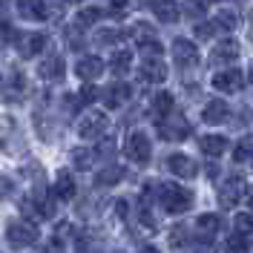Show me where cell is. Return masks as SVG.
I'll return each instance as SVG.
<instances>
[{"label": "cell", "mask_w": 253, "mask_h": 253, "mask_svg": "<svg viewBox=\"0 0 253 253\" xmlns=\"http://www.w3.org/2000/svg\"><path fill=\"white\" fill-rule=\"evenodd\" d=\"M158 202L161 207L170 213V216H178V213H187L190 205H193V193L178 184H161L158 187Z\"/></svg>", "instance_id": "cell-1"}, {"label": "cell", "mask_w": 253, "mask_h": 253, "mask_svg": "<svg viewBox=\"0 0 253 253\" xmlns=\"http://www.w3.org/2000/svg\"><path fill=\"white\" fill-rule=\"evenodd\" d=\"M0 150L17 156V153H26V141H23V132L12 115H0Z\"/></svg>", "instance_id": "cell-2"}, {"label": "cell", "mask_w": 253, "mask_h": 253, "mask_svg": "<svg viewBox=\"0 0 253 253\" xmlns=\"http://www.w3.org/2000/svg\"><path fill=\"white\" fill-rule=\"evenodd\" d=\"M6 236H9V245L12 248L23 251V248H29V245L38 242V227L29 219H12L6 224Z\"/></svg>", "instance_id": "cell-3"}, {"label": "cell", "mask_w": 253, "mask_h": 253, "mask_svg": "<svg viewBox=\"0 0 253 253\" xmlns=\"http://www.w3.org/2000/svg\"><path fill=\"white\" fill-rule=\"evenodd\" d=\"M104 129H107V115H104L101 110H86L78 118V135L84 138V141H95V138H101Z\"/></svg>", "instance_id": "cell-4"}, {"label": "cell", "mask_w": 253, "mask_h": 253, "mask_svg": "<svg viewBox=\"0 0 253 253\" xmlns=\"http://www.w3.org/2000/svg\"><path fill=\"white\" fill-rule=\"evenodd\" d=\"M46 43H49V38L43 32H26V35L17 38V55H20L23 61H29L35 55H41V52L46 49Z\"/></svg>", "instance_id": "cell-5"}, {"label": "cell", "mask_w": 253, "mask_h": 253, "mask_svg": "<svg viewBox=\"0 0 253 253\" xmlns=\"http://www.w3.org/2000/svg\"><path fill=\"white\" fill-rule=\"evenodd\" d=\"M126 156L132 158L135 164H144V161H150V153H153V144L150 138L144 135V132H129V138H126Z\"/></svg>", "instance_id": "cell-6"}, {"label": "cell", "mask_w": 253, "mask_h": 253, "mask_svg": "<svg viewBox=\"0 0 253 253\" xmlns=\"http://www.w3.org/2000/svg\"><path fill=\"white\" fill-rule=\"evenodd\" d=\"M164 167H167L173 175H178V178H196V175H199L196 161H193L190 156H184V153H173V156H167Z\"/></svg>", "instance_id": "cell-7"}, {"label": "cell", "mask_w": 253, "mask_h": 253, "mask_svg": "<svg viewBox=\"0 0 253 253\" xmlns=\"http://www.w3.org/2000/svg\"><path fill=\"white\" fill-rule=\"evenodd\" d=\"M242 86H245L242 69H224L219 75H213V89H219V92H239Z\"/></svg>", "instance_id": "cell-8"}, {"label": "cell", "mask_w": 253, "mask_h": 253, "mask_svg": "<svg viewBox=\"0 0 253 253\" xmlns=\"http://www.w3.org/2000/svg\"><path fill=\"white\" fill-rule=\"evenodd\" d=\"M242 196H245V178H242V175H230V178L221 184V190H219L221 207L239 205V199H242Z\"/></svg>", "instance_id": "cell-9"}, {"label": "cell", "mask_w": 253, "mask_h": 253, "mask_svg": "<svg viewBox=\"0 0 253 253\" xmlns=\"http://www.w3.org/2000/svg\"><path fill=\"white\" fill-rule=\"evenodd\" d=\"M173 58H175V63H178L181 69H187V66H196V63H199V49H196L193 41L178 38V41L173 43Z\"/></svg>", "instance_id": "cell-10"}, {"label": "cell", "mask_w": 253, "mask_h": 253, "mask_svg": "<svg viewBox=\"0 0 253 253\" xmlns=\"http://www.w3.org/2000/svg\"><path fill=\"white\" fill-rule=\"evenodd\" d=\"M141 78L150 81V84H161V81L167 78V66H164V61H161V55H144Z\"/></svg>", "instance_id": "cell-11"}, {"label": "cell", "mask_w": 253, "mask_h": 253, "mask_svg": "<svg viewBox=\"0 0 253 253\" xmlns=\"http://www.w3.org/2000/svg\"><path fill=\"white\" fill-rule=\"evenodd\" d=\"M63 69H66V63H63V58L61 55H46L43 61L38 63V75L43 81H58V78H63Z\"/></svg>", "instance_id": "cell-12"}, {"label": "cell", "mask_w": 253, "mask_h": 253, "mask_svg": "<svg viewBox=\"0 0 253 253\" xmlns=\"http://www.w3.org/2000/svg\"><path fill=\"white\" fill-rule=\"evenodd\" d=\"M101 72H104V61H101L98 55H86V58H81V61L75 63V75L84 78V81H95Z\"/></svg>", "instance_id": "cell-13"}, {"label": "cell", "mask_w": 253, "mask_h": 253, "mask_svg": "<svg viewBox=\"0 0 253 253\" xmlns=\"http://www.w3.org/2000/svg\"><path fill=\"white\" fill-rule=\"evenodd\" d=\"M17 15L26 20H46L49 9L43 0H17Z\"/></svg>", "instance_id": "cell-14"}, {"label": "cell", "mask_w": 253, "mask_h": 253, "mask_svg": "<svg viewBox=\"0 0 253 253\" xmlns=\"http://www.w3.org/2000/svg\"><path fill=\"white\" fill-rule=\"evenodd\" d=\"M3 101L6 104H15V101H23V95H26V78L20 75V72H15L12 78H9V84L3 86Z\"/></svg>", "instance_id": "cell-15"}, {"label": "cell", "mask_w": 253, "mask_h": 253, "mask_svg": "<svg viewBox=\"0 0 253 253\" xmlns=\"http://www.w3.org/2000/svg\"><path fill=\"white\" fill-rule=\"evenodd\" d=\"M158 132H161V138L178 141V138L190 135V124L184 121V118H175V121H161V124H158Z\"/></svg>", "instance_id": "cell-16"}, {"label": "cell", "mask_w": 253, "mask_h": 253, "mask_svg": "<svg viewBox=\"0 0 253 253\" xmlns=\"http://www.w3.org/2000/svg\"><path fill=\"white\" fill-rule=\"evenodd\" d=\"M227 115H230V107H227V101H221V98H213V101L205 107V121L207 124H224Z\"/></svg>", "instance_id": "cell-17"}, {"label": "cell", "mask_w": 253, "mask_h": 253, "mask_svg": "<svg viewBox=\"0 0 253 253\" xmlns=\"http://www.w3.org/2000/svg\"><path fill=\"white\" fill-rule=\"evenodd\" d=\"M129 95H132V89H129L126 84H112V86L104 89V104H107L110 110H115V107H121V104H124Z\"/></svg>", "instance_id": "cell-18"}, {"label": "cell", "mask_w": 253, "mask_h": 253, "mask_svg": "<svg viewBox=\"0 0 253 253\" xmlns=\"http://www.w3.org/2000/svg\"><path fill=\"white\" fill-rule=\"evenodd\" d=\"M153 12H156V17L164 20V23H175V20L181 17V9L175 6L173 0H156V3H153Z\"/></svg>", "instance_id": "cell-19"}, {"label": "cell", "mask_w": 253, "mask_h": 253, "mask_svg": "<svg viewBox=\"0 0 253 253\" xmlns=\"http://www.w3.org/2000/svg\"><path fill=\"white\" fill-rule=\"evenodd\" d=\"M72 196H75V178H72V173L61 170V173H58V178H55V199L69 202Z\"/></svg>", "instance_id": "cell-20"}, {"label": "cell", "mask_w": 253, "mask_h": 253, "mask_svg": "<svg viewBox=\"0 0 253 253\" xmlns=\"http://www.w3.org/2000/svg\"><path fill=\"white\" fill-rule=\"evenodd\" d=\"M236 58H239V43L233 41V38L219 41L216 49H213V61H236Z\"/></svg>", "instance_id": "cell-21"}, {"label": "cell", "mask_w": 253, "mask_h": 253, "mask_svg": "<svg viewBox=\"0 0 253 253\" xmlns=\"http://www.w3.org/2000/svg\"><path fill=\"white\" fill-rule=\"evenodd\" d=\"M219 216L216 213H205V216H199V221H196V230H199V236L202 239H213L216 233H219Z\"/></svg>", "instance_id": "cell-22"}, {"label": "cell", "mask_w": 253, "mask_h": 253, "mask_svg": "<svg viewBox=\"0 0 253 253\" xmlns=\"http://www.w3.org/2000/svg\"><path fill=\"white\" fill-rule=\"evenodd\" d=\"M199 144H202V153L210 156V158H219L221 153L227 150V138H224V135H205Z\"/></svg>", "instance_id": "cell-23"}, {"label": "cell", "mask_w": 253, "mask_h": 253, "mask_svg": "<svg viewBox=\"0 0 253 253\" xmlns=\"http://www.w3.org/2000/svg\"><path fill=\"white\" fill-rule=\"evenodd\" d=\"M121 178H124V167L110 164V167H104L101 173L95 175V184H98V187H112V184H118Z\"/></svg>", "instance_id": "cell-24"}, {"label": "cell", "mask_w": 253, "mask_h": 253, "mask_svg": "<svg viewBox=\"0 0 253 253\" xmlns=\"http://www.w3.org/2000/svg\"><path fill=\"white\" fill-rule=\"evenodd\" d=\"M110 69L115 75H126L132 69V52H115L110 61Z\"/></svg>", "instance_id": "cell-25"}, {"label": "cell", "mask_w": 253, "mask_h": 253, "mask_svg": "<svg viewBox=\"0 0 253 253\" xmlns=\"http://www.w3.org/2000/svg\"><path fill=\"white\" fill-rule=\"evenodd\" d=\"M101 15H104L101 9L86 6V9H81V12H78V17H75V26H78V29H89L92 23H98V20H101Z\"/></svg>", "instance_id": "cell-26"}, {"label": "cell", "mask_w": 253, "mask_h": 253, "mask_svg": "<svg viewBox=\"0 0 253 253\" xmlns=\"http://www.w3.org/2000/svg\"><path fill=\"white\" fill-rule=\"evenodd\" d=\"M95 161V150H86V147H78V150H72V164L78 167V170H89Z\"/></svg>", "instance_id": "cell-27"}, {"label": "cell", "mask_w": 253, "mask_h": 253, "mask_svg": "<svg viewBox=\"0 0 253 253\" xmlns=\"http://www.w3.org/2000/svg\"><path fill=\"white\" fill-rule=\"evenodd\" d=\"M118 41H124V32L121 29H101L95 35V43H98V46H112V43H118Z\"/></svg>", "instance_id": "cell-28"}, {"label": "cell", "mask_w": 253, "mask_h": 253, "mask_svg": "<svg viewBox=\"0 0 253 253\" xmlns=\"http://www.w3.org/2000/svg\"><path fill=\"white\" fill-rule=\"evenodd\" d=\"M216 23H219L221 32H230L239 26V15L233 12V9H221L219 15H216Z\"/></svg>", "instance_id": "cell-29"}, {"label": "cell", "mask_w": 253, "mask_h": 253, "mask_svg": "<svg viewBox=\"0 0 253 253\" xmlns=\"http://www.w3.org/2000/svg\"><path fill=\"white\" fill-rule=\"evenodd\" d=\"M153 112L156 115H167V112H173V95L170 92H158L153 98Z\"/></svg>", "instance_id": "cell-30"}, {"label": "cell", "mask_w": 253, "mask_h": 253, "mask_svg": "<svg viewBox=\"0 0 253 253\" xmlns=\"http://www.w3.org/2000/svg\"><path fill=\"white\" fill-rule=\"evenodd\" d=\"M227 251H230V253H248V251H251V242H248L245 233H236V236L227 239Z\"/></svg>", "instance_id": "cell-31"}, {"label": "cell", "mask_w": 253, "mask_h": 253, "mask_svg": "<svg viewBox=\"0 0 253 253\" xmlns=\"http://www.w3.org/2000/svg\"><path fill=\"white\" fill-rule=\"evenodd\" d=\"M132 35H135L138 46H144V43H156V32H153V26H147V23H138Z\"/></svg>", "instance_id": "cell-32"}, {"label": "cell", "mask_w": 253, "mask_h": 253, "mask_svg": "<svg viewBox=\"0 0 253 253\" xmlns=\"http://www.w3.org/2000/svg\"><path fill=\"white\" fill-rule=\"evenodd\" d=\"M216 32H221L216 20H210V23H199V26H196V38H199V41H210V38H216Z\"/></svg>", "instance_id": "cell-33"}, {"label": "cell", "mask_w": 253, "mask_h": 253, "mask_svg": "<svg viewBox=\"0 0 253 253\" xmlns=\"http://www.w3.org/2000/svg\"><path fill=\"white\" fill-rule=\"evenodd\" d=\"M233 227H236V233H253V213H239L236 221H233Z\"/></svg>", "instance_id": "cell-34"}, {"label": "cell", "mask_w": 253, "mask_h": 253, "mask_svg": "<svg viewBox=\"0 0 253 253\" xmlns=\"http://www.w3.org/2000/svg\"><path fill=\"white\" fill-rule=\"evenodd\" d=\"M248 158H253V138L239 141L236 153H233V161H248Z\"/></svg>", "instance_id": "cell-35"}, {"label": "cell", "mask_w": 253, "mask_h": 253, "mask_svg": "<svg viewBox=\"0 0 253 253\" xmlns=\"http://www.w3.org/2000/svg\"><path fill=\"white\" fill-rule=\"evenodd\" d=\"M170 245H173V248H184V245H190V233H187V227H175L173 236H170Z\"/></svg>", "instance_id": "cell-36"}, {"label": "cell", "mask_w": 253, "mask_h": 253, "mask_svg": "<svg viewBox=\"0 0 253 253\" xmlns=\"http://www.w3.org/2000/svg\"><path fill=\"white\" fill-rule=\"evenodd\" d=\"M207 3H210V0H187V15H190V17H199V15H205Z\"/></svg>", "instance_id": "cell-37"}, {"label": "cell", "mask_w": 253, "mask_h": 253, "mask_svg": "<svg viewBox=\"0 0 253 253\" xmlns=\"http://www.w3.org/2000/svg\"><path fill=\"white\" fill-rule=\"evenodd\" d=\"M9 43H15V29L9 23H0V46H9Z\"/></svg>", "instance_id": "cell-38"}, {"label": "cell", "mask_w": 253, "mask_h": 253, "mask_svg": "<svg viewBox=\"0 0 253 253\" xmlns=\"http://www.w3.org/2000/svg\"><path fill=\"white\" fill-rule=\"evenodd\" d=\"M41 253H66V251H63V239H61V236L52 239V242H49V245H46Z\"/></svg>", "instance_id": "cell-39"}, {"label": "cell", "mask_w": 253, "mask_h": 253, "mask_svg": "<svg viewBox=\"0 0 253 253\" xmlns=\"http://www.w3.org/2000/svg\"><path fill=\"white\" fill-rule=\"evenodd\" d=\"M95 95H98V92H95V86H84L78 98H81V104H92V101H95Z\"/></svg>", "instance_id": "cell-40"}, {"label": "cell", "mask_w": 253, "mask_h": 253, "mask_svg": "<svg viewBox=\"0 0 253 253\" xmlns=\"http://www.w3.org/2000/svg\"><path fill=\"white\" fill-rule=\"evenodd\" d=\"M110 3H112V12H124L129 0H110Z\"/></svg>", "instance_id": "cell-41"}, {"label": "cell", "mask_w": 253, "mask_h": 253, "mask_svg": "<svg viewBox=\"0 0 253 253\" xmlns=\"http://www.w3.org/2000/svg\"><path fill=\"white\" fill-rule=\"evenodd\" d=\"M219 175V164H207V178H216Z\"/></svg>", "instance_id": "cell-42"}, {"label": "cell", "mask_w": 253, "mask_h": 253, "mask_svg": "<svg viewBox=\"0 0 253 253\" xmlns=\"http://www.w3.org/2000/svg\"><path fill=\"white\" fill-rule=\"evenodd\" d=\"M9 190H12V184H9V181H6V178H0V196H6V193H9Z\"/></svg>", "instance_id": "cell-43"}, {"label": "cell", "mask_w": 253, "mask_h": 253, "mask_svg": "<svg viewBox=\"0 0 253 253\" xmlns=\"http://www.w3.org/2000/svg\"><path fill=\"white\" fill-rule=\"evenodd\" d=\"M141 253H158V251H156V248H144Z\"/></svg>", "instance_id": "cell-44"}, {"label": "cell", "mask_w": 253, "mask_h": 253, "mask_svg": "<svg viewBox=\"0 0 253 253\" xmlns=\"http://www.w3.org/2000/svg\"><path fill=\"white\" fill-rule=\"evenodd\" d=\"M248 202H251V205H253V187H251V193H248Z\"/></svg>", "instance_id": "cell-45"}, {"label": "cell", "mask_w": 253, "mask_h": 253, "mask_svg": "<svg viewBox=\"0 0 253 253\" xmlns=\"http://www.w3.org/2000/svg\"><path fill=\"white\" fill-rule=\"evenodd\" d=\"M63 3H78V0H63Z\"/></svg>", "instance_id": "cell-46"}, {"label": "cell", "mask_w": 253, "mask_h": 253, "mask_svg": "<svg viewBox=\"0 0 253 253\" xmlns=\"http://www.w3.org/2000/svg\"><path fill=\"white\" fill-rule=\"evenodd\" d=\"M251 41H253V29H251Z\"/></svg>", "instance_id": "cell-47"}]
</instances>
